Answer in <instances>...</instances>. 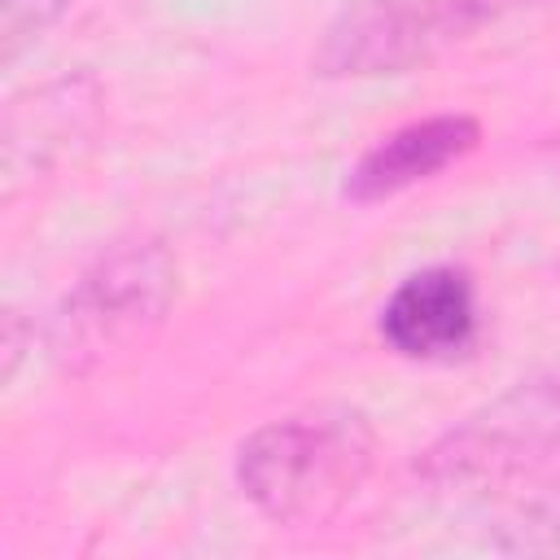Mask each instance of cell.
Listing matches in <instances>:
<instances>
[{"instance_id":"obj_1","label":"cell","mask_w":560,"mask_h":560,"mask_svg":"<svg viewBox=\"0 0 560 560\" xmlns=\"http://www.w3.org/2000/svg\"><path fill=\"white\" fill-rule=\"evenodd\" d=\"M376 468V433L350 407L267 420L236 451L241 494L276 525H328Z\"/></svg>"},{"instance_id":"obj_2","label":"cell","mask_w":560,"mask_h":560,"mask_svg":"<svg viewBox=\"0 0 560 560\" xmlns=\"http://www.w3.org/2000/svg\"><path fill=\"white\" fill-rule=\"evenodd\" d=\"M179 293V258L162 236L109 245L61 293L48 315V359L70 376H92L131 354L171 311Z\"/></svg>"},{"instance_id":"obj_3","label":"cell","mask_w":560,"mask_h":560,"mask_svg":"<svg viewBox=\"0 0 560 560\" xmlns=\"http://www.w3.org/2000/svg\"><path fill=\"white\" fill-rule=\"evenodd\" d=\"M560 455V359L451 424L416 464L433 494H486Z\"/></svg>"},{"instance_id":"obj_4","label":"cell","mask_w":560,"mask_h":560,"mask_svg":"<svg viewBox=\"0 0 560 560\" xmlns=\"http://www.w3.org/2000/svg\"><path fill=\"white\" fill-rule=\"evenodd\" d=\"M516 0H350L324 31L315 70L328 79H376L429 66L477 35Z\"/></svg>"},{"instance_id":"obj_5","label":"cell","mask_w":560,"mask_h":560,"mask_svg":"<svg viewBox=\"0 0 560 560\" xmlns=\"http://www.w3.org/2000/svg\"><path fill=\"white\" fill-rule=\"evenodd\" d=\"M101 83L92 74L48 79L22 96H9L0 122V171L4 192H22L52 175L101 122Z\"/></svg>"},{"instance_id":"obj_6","label":"cell","mask_w":560,"mask_h":560,"mask_svg":"<svg viewBox=\"0 0 560 560\" xmlns=\"http://www.w3.org/2000/svg\"><path fill=\"white\" fill-rule=\"evenodd\" d=\"M477 284L464 267H420L381 306V337L402 359H455L477 341Z\"/></svg>"},{"instance_id":"obj_7","label":"cell","mask_w":560,"mask_h":560,"mask_svg":"<svg viewBox=\"0 0 560 560\" xmlns=\"http://www.w3.org/2000/svg\"><path fill=\"white\" fill-rule=\"evenodd\" d=\"M477 122L468 114H433L416 118L398 131H389L381 144H372L359 166L346 179L350 201H385L420 179H433L451 162H459L477 144Z\"/></svg>"},{"instance_id":"obj_8","label":"cell","mask_w":560,"mask_h":560,"mask_svg":"<svg viewBox=\"0 0 560 560\" xmlns=\"http://www.w3.org/2000/svg\"><path fill=\"white\" fill-rule=\"evenodd\" d=\"M490 547L512 556H560V481L521 499L490 534Z\"/></svg>"},{"instance_id":"obj_9","label":"cell","mask_w":560,"mask_h":560,"mask_svg":"<svg viewBox=\"0 0 560 560\" xmlns=\"http://www.w3.org/2000/svg\"><path fill=\"white\" fill-rule=\"evenodd\" d=\"M70 0H0V44H4V66H18L26 48H35L61 18Z\"/></svg>"}]
</instances>
